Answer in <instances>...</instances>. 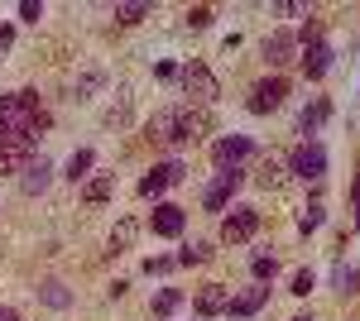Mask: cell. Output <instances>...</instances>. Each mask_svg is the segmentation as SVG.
<instances>
[{"label": "cell", "mask_w": 360, "mask_h": 321, "mask_svg": "<svg viewBox=\"0 0 360 321\" xmlns=\"http://www.w3.org/2000/svg\"><path fill=\"white\" fill-rule=\"evenodd\" d=\"M20 20L39 25V20H44V5H39V0H20Z\"/></svg>", "instance_id": "f546056e"}, {"label": "cell", "mask_w": 360, "mask_h": 321, "mask_svg": "<svg viewBox=\"0 0 360 321\" xmlns=\"http://www.w3.org/2000/svg\"><path fill=\"white\" fill-rule=\"evenodd\" d=\"M0 130L34 139L39 130H49V110L39 106L34 91H5V96H0Z\"/></svg>", "instance_id": "6da1fadb"}, {"label": "cell", "mask_w": 360, "mask_h": 321, "mask_svg": "<svg viewBox=\"0 0 360 321\" xmlns=\"http://www.w3.org/2000/svg\"><path fill=\"white\" fill-rule=\"evenodd\" d=\"M332 44H327V39H317V44H307L303 48V58H298V63H303V77L307 81H322L327 77V72H332Z\"/></svg>", "instance_id": "8fae6325"}, {"label": "cell", "mask_w": 360, "mask_h": 321, "mask_svg": "<svg viewBox=\"0 0 360 321\" xmlns=\"http://www.w3.org/2000/svg\"><path fill=\"white\" fill-rule=\"evenodd\" d=\"M264 63H269V67L298 63V34H293V29H274V34L264 39Z\"/></svg>", "instance_id": "8992f818"}, {"label": "cell", "mask_w": 360, "mask_h": 321, "mask_svg": "<svg viewBox=\"0 0 360 321\" xmlns=\"http://www.w3.org/2000/svg\"><path fill=\"white\" fill-rule=\"evenodd\" d=\"M0 321H20V317H15V312H10V307H0Z\"/></svg>", "instance_id": "8d00e7d4"}, {"label": "cell", "mask_w": 360, "mask_h": 321, "mask_svg": "<svg viewBox=\"0 0 360 321\" xmlns=\"http://www.w3.org/2000/svg\"><path fill=\"white\" fill-rule=\"evenodd\" d=\"M255 230H259V211H250V207H236V211L221 221V240H226V244L255 240Z\"/></svg>", "instance_id": "5b68a950"}, {"label": "cell", "mask_w": 360, "mask_h": 321, "mask_svg": "<svg viewBox=\"0 0 360 321\" xmlns=\"http://www.w3.org/2000/svg\"><path fill=\"white\" fill-rule=\"evenodd\" d=\"M10 44H15V29H10V25H0V58L10 53Z\"/></svg>", "instance_id": "e575fe53"}, {"label": "cell", "mask_w": 360, "mask_h": 321, "mask_svg": "<svg viewBox=\"0 0 360 321\" xmlns=\"http://www.w3.org/2000/svg\"><path fill=\"white\" fill-rule=\"evenodd\" d=\"M283 183H288V173H283V163H278V159L259 163V188H264V192H278Z\"/></svg>", "instance_id": "e0dca14e"}, {"label": "cell", "mask_w": 360, "mask_h": 321, "mask_svg": "<svg viewBox=\"0 0 360 321\" xmlns=\"http://www.w3.org/2000/svg\"><path fill=\"white\" fill-rule=\"evenodd\" d=\"M212 130V115L207 110H178V120H173V144H193L202 134Z\"/></svg>", "instance_id": "7c38bea8"}, {"label": "cell", "mask_w": 360, "mask_h": 321, "mask_svg": "<svg viewBox=\"0 0 360 321\" xmlns=\"http://www.w3.org/2000/svg\"><path fill=\"white\" fill-rule=\"evenodd\" d=\"M293 293H298V297L312 293V273H307V268H303V273H293Z\"/></svg>", "instance_id": "1f68e13d"}, {"label": "cell", "mask_w": 360, "mask_h": 321, "mask_svg": "<svg viewBox=\"0 0 360 321\" xmlns=\"http://www.w3.org/2000/svg\"><path fill=\"white\" fill-rule=\"evenodd\" d=\"M274 15H307V5H293V0H278Z\"/></svg>", "instance_id": "836d02e7"}, {"label": "cell", "mask_w": 360, "mask_h": 321, "mask_svg": "<svg viewBox=\"0 0 360 321\" xmlns=\"http://www.w3.org/2000/svg\"><path fill=\"white\" fill-rule=\"evenodd\" d=\"M173 268V259H164V254H154V259H144V273H168Z\"/></svg>", "instance_id": "d6a6232c"}, {"label": "cell", "mask_w": 360, "mask_h": 321, "mask_svg": "<svg viewBox=\"0 0 360 321\" xmlns=\"http://www.w3.org/2000/svg\"><path fill=\"white\" fill-rule=\"evenodd\" d=\"M293 173L307 178V183H322V173H327V149H322L317 139H303V144L293 149Z\"/></svg>", "instance_id": "277c9868"}, {"label": "cell", "mask_w": 360, "mask_h": 321, "mask_svg": "<svg viewBox=\"0 0 360 321\" xmlns=\"http://www.w3.org/2000/svg\"><path fill=\"white\" fill-rule=\"evenodd\" d=\"M197 317H226V307H231V288L226 283H207V288H197Z\"/></svg>", "instance_id": "5bb4252c"}, {"label": "cell", "mask_w": 360, "mask_h": 321, "mask_svg": "<svg viewBox=\"0 0 360 321\" xmlns=\"http://www.w3.org/2000/svg\"><path fill=\"white\" fill-rule=\"evenodd\" d=\"M29 159H34V139L0 130V173H25Z\"/></svg>", "instance_id": "3957f363"}, {"label": "cell", "mask_w": 360, "mask_h": 321, "mask_svg": "<svg viewBox=\"0 0 360 321\" xmlns=\"http://www.w3.org/2000/svg\"><path fill=\"white\" fill-rule=\"evenodd\" d=\"M178 81H183V91L193 96L197 106H212V101L221 96V86H217V77H212V67H207L202 58H188V63L178 67Z\"/></svg>", "instance_id": "7a4b0ae2"}, {"label": "cell", "mask_w": 360, "mask_h": 321, "mask_svg": "<svg viewBox=\"0 0 360 321\" xmlns=\"http://www.w3.org/2000/svg\"><path fill=\"white\" fill-rule=\"evenodd\" d=\"M149 15V5H115V25H139Z\"/></svg>", "instance_id": "83f0119b"}, {"label": "cell", "mask_w": 360, "mask_h": 321, "mask_svg": "<svg viewBox=\"0 0 360 321\" xmlns=\"http://www.w3.org/2000/svg\"><path fill=\"white\" fill-rule=\"evenodd\" d=\"M212 254H217V249H212V244H207V240H193V244H188V249H183V254H178V259H173V264L193 268V264H207Z\"/></svg>", "instance_id": "d6986e66"}, {"label": "cell", "mask_w": 360, "mask_h": 321, "mask_svg": "<svg viewBox=\"0 0 360 321\" xmlns=\"http://www.w3.org/2000/svg\"><path fill=\"white\" fill-rule=\"evenodd\" d=\"M183 173H188L183 163H159L154 173H144V178H139V197H164L173 183H183Z\"/></svg>", "instance_id": "30bf717a"}, {"label": "cell", "mask_w": 360, "mask_h": 321, "mask_svg": "<svg viewBox=\"0 0 360 321\" xmlns=\"http://www.w3.org/2000/svg\"><path fill=\"white\" fill-rule=\"evenodd\" d=\"M183 221H188V216H183V207L159 202V207H154V216H149V230H154V235H164V240H178V235H183Z\"/></svg>", "instance_id": "4fadbf2b"}, {"label": "cell", "mask_w": 360, "mask_h": 321, "mask_svg": "<svg viewBox=\"0 0 360 321\" xmlns=\"http://www.w3.org/2000/svg\"><path fill=\"white\" fill-rule=\"evenodd\" d=\"M188 25H193V29H207V25H212V10H207V5L188 10Z\"/></svg>", "instance_id": "4dcf8cb0"}, {"label": "cell", "mask_w": 360, "mask_h": 321, "mask_svg": "<svg viewBox=\"0 0 360 321\" xmlns=\"http://www.w3.org/2000/svg\"><path fill=\"white\" fill-rule=\"evenodd\" d=\"M283 96H288V77H264L250 91V110H255V115H269V110L283 106Z\"/></svg>", "instance_id": "52a82bcc"}, {"label": "cell", "mask_w": 360, "mask_h": 321, "mask_svg": "<svg viewBox=\"0 0 360 321\" xmlns=\"http://www.w3.org/2000/svg\"><path fill=\"white\" fill-rule=\"evenodd\" d=\"M293 321H312V317H293Z\"/></svg>", "instance_id": "74e56055"}, {"label": "cell", "mask_w": 360, "mask_h": 321, "mask_svg": "<svg viewBox=\"0 0 360 321\" xmlns=\"http://www.w3.org/2000/svg\"><path fill=\"white\" fill-rule=\"evenodd\" d=\"M39 297H44L49 307H68V293H63V283H44V288H39Z\"/></svg>", "instance_id": "f1b7e54d"}, {"label": "cell", "mask_w": 360, "mask_h": 321, "mask_svg": "<svg viewBox=\"0 0 360 321\" xmlns=\"http://www.w3.org/2000/svg\"><path fill=\"white\" fill-rule=\"evenodd\" d=\"M240 183H245V178H240V168H226V173H217V183L207 188L202 207H207V211H226V202L240 192Z\"/></svg>", "instance_id": "9c48e42d"}, {"label": "cell", "mask_w": 360, "mask_h": 321, "mask_svg": "<svg viewBox=\"0 0 360 321\" xmlns=\"http://www.w3.org/2000/svg\"><path fill=\"white\" fill-rule=\"evenodd\" d=\"M250 273H255L259 283H269V278H274V273H278V259H274V254H259V259L250 264Z\"/></svg>", "instance_id": "4316f807"}, {"label": "cell", "mask_w": 360, "mask_h": 321, "mask_svg": "<svg viewBox=\"0 0 360 321\" xmlns=\"http://www.w3.org/2000/svg\"><path fill=\"white\" fill-rule=\"evenodd\" d=\"M250 154H255V149H250L245 134H221V139L212 144V159H217V168H221V173H226V168H240Z\"/></svg>", "instance_id": "ba28073f"}, {"label": "cell", "mask_w": 360, "mask_h": 321, "mask_svg": "<svg viewBox=\"0 0 360 321\" xmlns=\"http://www.w3.org/2000/svg\"><path fill=\"white\" fill-rule=\"evenodd\" d=\"M178 307H183V293H178V288H164V293L154 297V307H149V312H154V317L164 321V317H173Z\"/></svg>", "instance_id": "7402d4cb"}, {"label": "cell", "mask_w": 360, "mask_h": 321, "mask_svg": "<svg viewBox=\"0 0 360 321\" xmlns=\"http://www.w3.org/2000/svg\"><path fill=\"white\" fill-rule=\"evenodd\" d=\"M111 192H115V183L106 178V173H101V178H91V183L82 188V197L91 202V207H101V202H111Z\"/></svg>", "instance_id": "ffe728a7"}, {"label": "cell", "mask_w": 360, "mask_h": 321, "mask_svg": "<svg viewBox=\"0 0 360 321\" xmlns=\"http://www.w3.org/2000/svg\"><path fill=\"white\" fill-rule=\"evenodd\" d=\"M173 120H178V110H159V115L149 120V134H154L159 144H173Z\"/></svg>", "instance_id": "44dd1931"}, {"label": "cell", "mask_w": 360, "mask_h": 321, "mask_svg": "<svg viewBox=\"0 0 360 321\" xmlns=\"http://www.w3.org/2000/svg\"><path fill=\"white\" fill-rule=\"evenodd\" d=\"M317 225H322V202H307V211L298 216V230H303V235H312Z\"/></svg>", "instance_id": "484cf974"}, {"label": "cell", "mask_w": 360, "mask_h": 321, "mask_svg": "<svg viewBox=\"0 0 360 321\" xmlns=\"http://www.w3.org/2000/svg\"><path fill=\"white\" fill-rule=\"evenodd\" d=\"M135 235H139V225L130 221V216H125V221L115 225V235H111V249H115V254H125V249L135 244Z\"/></svg>", "instance_id": "603a6c76"}, {"label": "cell", "mask_w": 360, "mask_h": 321, "mask_svg": "<svg viewBox=\"0 0 360 321\" xmlns=\"http://www.w3.org/2000/svg\"><path fill=\"white\" fill-rule=\"evenodd\" d=\"M356 230H360V178H356Z\"/></svg>", "instance_id": "d590c367"}, {"label": "cell", "mask_w": 360, "mask_h": 321, "mask_svg": "<svg viewBox=\"0 0 360 321\" xmlns=\"http://www.w3.org/2000/svg\"><path fill=\"white\" fill-rule=\"evenodd\" d=\"M264 302H269V288H264V283H259V288H245V293H231L226 317H255V312H264Z\"/></svg>", "instance_id": "9a60e30c"}, {"label": "cell", "mask_w": 360, "mask_h": 321, "mask_svg": "<svg viewBox=\"0 0 360 321\" xmlns=\"http://www.w3.org/2000/svg\"><path fill=\"white\" fill-rule=\"evenodd\" d=\"M91 163H96V154H91V149H77V154L68 159V178H72V183L86 178V168H91Z\"/></svg>", "instance_id": "d4e9b609"}, {"label": "cell", "mask_w": 360, "mask_h": 321, "mask_svg": "<svg viewBox=\"0 0 360 321\" xmlns=\"http://www.w3.org/2000/svg\"><path fill=\"white\" fill-rule=\"evenodd\" d=\"M336 293H341V297H356L360 293V268H336Z\"/></svg>", "instance_id": "cb8c5ba5"}, {"label": "cell", "mask_w": 360, "mask_h": 321, "mask_svg": "<svg viewBox=\"0 0 360 321\" xmlns=\"http://www.w3.org/2000/svg\"><path fill=\"white\" fill-rule=\"evenodd\" d=\"M49 183H53V163L44 159V154H39V159H29V163H25V178H20L25 197H39V192L49 188Z\"/></svg>", "instance_id": "2e32d148"}, {"label": "cell", "mask_w": 360, "mask_h": 321, "mask_svg": "<svg viewBox=\"0 0 360 321\" xmlns=\"http://www.w3.org/2000/svg\"><path fill=\"white\" fill-rule=\"evenodd\" d=\"M327 115H332V101H312V106L298 115V130H303V134H317V125H322Z\"/></svg>", "instance_id": "ac0fdd59"}]
</instances>
